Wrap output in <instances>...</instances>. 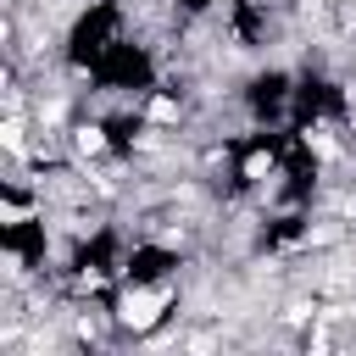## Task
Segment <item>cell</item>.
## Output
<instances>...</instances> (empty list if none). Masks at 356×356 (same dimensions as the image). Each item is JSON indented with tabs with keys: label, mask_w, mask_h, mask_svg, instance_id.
<instances>
[{
	"label": "cell",
	"mask_w": 356,
	"mask_h": 356,
	"mask_svg": "<svg viewBox=\"0 0 356 356\" xmlns=\"http://www.w3.org/2000/svg\"><path fill=\"white\" fill-rule=\"evenodd\" d=\"M161 306H167V289H134L128 300H122V323L134 328V334H145V328H156L161 323Z\"/></svg>",
	"instance_id": "6da1fadb"
},
{
	"label": "cell",
	"mask_w": 356,
	"mask_h": 356,
	"mask_svg": "<svg viewBox=\"0 0 356 356\" xmlns=\"http://www.w3.org/2000/svg\"><path fill=\"white\" fill-rule=\"evenodd\" d=\"M72 145H78L83 156H100V150H106V128H95V122H83V128L72 134Z\"/></svg>",
	"instance_id": "7a4b0ae2"
},
{
	"label": "cell",
	"mask_w": 356,
	"mask_h": 356,
	"mask_svg": "<svg viewBox=\"0 0 356 356\" xmlns=\"http://www.w3.org/2000/svg\"><path fill=\"white\" fill-rule=\"evenodd\" d=\"M150 122H178V100L156 95V100H150Z\"/></svg>",
	"instance_id": "3957f363"
},
{
	"label": "cell",
	"mask_w": 356,
	"mask_h": 356,
	"mask_svg": "<svg viewBox=\"0 0 356 356\" xmlns=\"http://www.w3.org/2000/svg\"><path fill=\"white\" fill-rule=\"evenodd\" d=\"M267 172H273V156H261V150H256V156L245 161V178H250V184H261Z\"/></svg>",
	"instance_id": "277c9868"
}]
</instances>
